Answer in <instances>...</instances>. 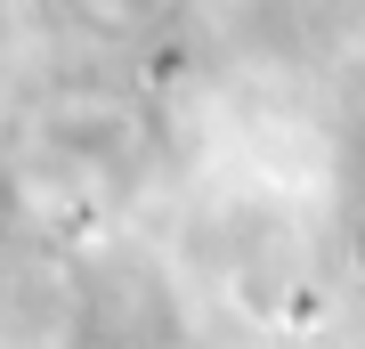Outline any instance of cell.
Listing matches in <instances>:
<instances>
[{
    "label": "cell",
    "mask_w": 365,
    "mask_h": 349,
    "mask_svg": "<svg viewBox=\"0 0 365 349\" xmlns=\"http://www.w3.org/2000/svg\"><path fill=\"white\" fill-rule=\"evenodd\" d=\"M138 163V114L106 90H66L33 114V171L66 187H114Z\"/></svg>",
    "instance_id": "obj_1"
},
{
    "label": "cell",
    "mask_w": 365,
    "mask_h": 349,
    "mask_svg": "<svg viewBox=\"0 0 365 349\" xmlns=\"http://www.w3.org/2000/svg\"><path fill=\"white\" fill-rule=\"evenodd\" d=\"M81 16H90L98 33H146V25H163L179 0H73Z\"/></svg>",
    "instance_id": "obj_2"
}]
</instances>
